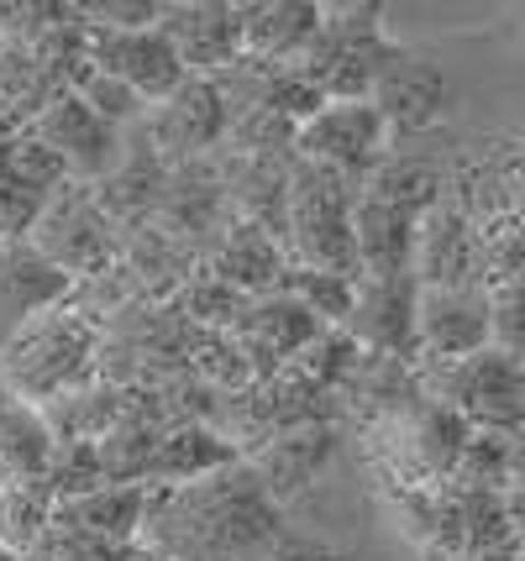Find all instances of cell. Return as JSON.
I'll use <instances>...</instances> for the list:
<instances>
[{
	"label": "cell",
	"mask_w": 525,
	"mask_h": 561,
	"mask_svg": "<svg viewBox=\"0 0 525 561\" xmlns=\"http://www.w3.org/2000/svg\"><path fill=\"white\" fill-rule=\"evenodd\" d=\"M284 540V510L248 457L184 489H152L142 546L158 561H269Z\"/></svg>",
	"instance_id": "6da1fadb"
},
{
	"label": "cell",
	"mask_w": 525,
	"mask_h": 561,
	"mask_svg": "<svg viewBox=\"0 0 525 561\" xmlns=\"http://www.w3.org/2000/svg\"><path fill=\"white\" fill-rule=\"evenodd\" d=\"M95 352H101L95 316H84L75 305H53L26 320L11 342H0V389L48 410L90 383Z\"/></svg>",
	"instance_id": "7a4b0ae2"
},
{
	"label": "cell",
	"mask_w": 525,
	"mask_h": 561,
	"mask_svg": "<svg viewBox=\"0 0 525 561\" xmlns=\"http://www.w3.org/2000/svg\"><path fill=\"white\" fill-rule=\"evenodd\" d=\"M389 152H395V131H389V122H384V111L374 100H331L321 116L305 122L300 137H295V158L352 173L363 184Z\"/></svg>",
	"instance_id": "3957f363"
},
{
	"label": "cell",
	"mask_w": 525,
	"mask_h": 561,
	"mask_svg": "<svg viewBox=\"0 0 525 561\" xmlns=\"http://www.w3.org/2000/svg\"><path fill=\"white\" fill-rule=\"evenodd\" d=\"M84 58L95 69L126 79L148 105L174 100L195 73L184 69V58L174 53V43L163 37V26H142V32H122V26L84 22Z\"/></svg>",
	"instance_id": "277c9868"
},
{
	"label": "cell",
	"mask_w": 525,
	"mask_h": 561,
	"mask_svg": "<svg viewBox=\"0 0 525 561\" xmlns=\"http://www.w3.org/2000/svg\"><path fill=\"white\" fill-rule=\"evenodd\" d=\"M32 131L64 158L69 179H79V184H101L122 163V126H111L69 84H58V95L43 111H32Z\"/></svg>",
	"instance_id": "5b68a950"
},
{
	"label": "cell",
	"mask_w": 525,
	"mask_h": 561,
	"mask_svg": "<svg viewBox=\"0 0 525 561\" xmlns=\"http://www.w3.org/2000/svg\"><path fill=\"white\" fill-rule=\"evenodd\" d=\"M32 247L48 257L58 273L69 278H101L111 273V257H116V242H111V220H105V205L90 190H75V195H53L37 231H32Z\"/></svg>",
	"instance_id": "8992f818"
},
{
	"label": "cell",
	"mask_w": 525,
	"mask_h": 561,
	"mask_svg": "<svg viewBox=\"0 0 525 561\" xmlns=\"http://www.w3.org/2000/svg\"><path fill=\"white\" fill-rule=\"evenodd\" d=\"M347 336L374 357H400L421 363V278H357V305H352Z\"/></svg>",
	"instance_id": "52a82bcc"
},
{
	"label": "cell",
	"mask_w": 525,
	"mask_h": 561,
	"mask_svg": "<svg viewBox=\"0 0 525 561\" xmlns=\"http://www.w3.org/2000/svg\"><path fill=\"white\" fill-rule=\"evenodd\" d=\"M494 346V299L489 284L421 289V363L452 367Z\"/></svg>",
	"instance_id": "ba28073f"
},
{
	"label": "cell",
	"mask_w": 525,
	"mask_h": 561,
	"mask_svg": "<svg viewBox=\"0 0 525 561\" xmlns=\"http://www.w3.org/2000/svg\"><path fill=\"white\" fill-rule=\"evenodd\" d=\"M158 26H163V37L174 43V53L195 79H221L248 58V48H242V5H231V0L163 5Z\"/></svg>",
	"instance_id": "9c48e42d"
},
{
	"label": "cell",
	"mask_w": 525,
	"mask_h": 561,
	"mask_svg": "<svg viewBox=\"0 0 525 561\" xmlns=\"http://www.w3.org/2000/svg\"><path fill=\"white\" fill-rule=\"evenodd\" d=\"M368 100L384 111V122H389L395 142H400V137H421V131H431V126L447 122L452 79H447V69H442L436 58L404 48L389 69L378 73V84H374V95Z\"/></svg>",
	"instance_id": "30bf717a"
},
{
	"label": "cell",
	"mask_w": 525,
	"mask_h": 561,
	"mask_svg": "<svg viewBox=\"0 0 525 561\" xmlns=\"http://www.w3.org/2000/svg\"><path fill=\"white\" fill-rule=\"evenodd\" d=\"M231 95L221 79H190L174 100H163L148 116L152 147L163 158H195L205 147H221L231 137Z\"/></svg>",
	"instance_id": "8fae6325"
},
{
	"label": "cell",
	"mask_w": 525,
	"mask_h": 561,
	"mask_svg": "<svg viewBox=\"0 0 525 561\" xmlns=\"http://www.w3.org/2000/svg\"><path fill=\"white\" fill-rule=\"evenodd\" d=\"M415 278L421 289H463L483 284V237L478 220L463 205H436L421 216V242H415Z\"/></svg>",
	"instance_id": "7c38bea8"
},
{
	"label": "cell",
	"mask_w": 525,
	"mask_h": 561,
	"mask_svg": "<svg viewBox=\"0 0 525 561\" xmlns=\"http://www.w3.org/2000/svg\"><path fill=\"white\" fill-rule=\"evenodd\" d=\"M321 11L310 0H258L242 5V48L258 69H300L321 37Z\"/></svg>",
	"instance_id": "4fadbf2b"
},
{
	"label": "cell",
	"mask_w": 525,
	"mask_h": 561,
	"mask_svg": "<svg viewBox=\"0 0 525 561\" xmlns=\"http://www.w3.org/2000/svg\"><path fill=\"white\" fill-rule=\"evenodd\" d=\"M331 451H336V425L310 420V425H295V431L274 436L269 446H258L248 457V467L258 472V483L269 489V499H274L278 510H289V504L326 472Z\"/></svg>",
	"instance_id": "5bb4252c"
},
{
	"label": "cell",
	"mask_w": 525,
	"mask_h": 561,
	"mask_svg": "<svg viewBox=\"0 0 525 561\" xmlns=\"http://www.w3.org/2000/svg\"><path fill=\"white\" fill-rule=\"evenodd\" d=\"M352 231H357V278H400V273H415V242H421V216L415 210L389 205V199L363 190Z\"/></svg>",
	"instance_id": "9a60e30c"
},
{
	"label": "cell",
	"mask_w": 525,
	"mask_h": 561,
	"mask_svg": "<svg viewBox=\"0 0 525 561\" xmlns=\"http://www.w3.org/2000/svg\"><path fill=\"white\" fill-rule=\"evenodd\" d=\"M242 462L237 440L226 436L221 425H205V420H179L163 431L158 451L148 467V489H184V483H201L216 478L226 467Z\"/></svg>",
	"instance_id": "2e32d148"
},
{
	"label": "cell",
	"mask_w": 525,
	"mask_h": 561,
	"mask_svg": "<svg viewBox=\"0 0 525 561\" xmlns=\"http://www.w3.org/2000/svg\"><path fill=\"white\" fill-rule=\"evenodd\" d=\"M152 510V489L148 483H111L101 493H84L58 504V525H69L84 540H105V546H137L142 525Z\"/></svg>",
	"instance_id": "e0dca14e"
},
{
	"label": "cell",
	"mask_w": 525,
	"mask_h": 561,
	"mask_svg": "<svg viewBox=\"0 0 525 561\" xmlns=\"http://www.w3.org/2000/svg\"><path fill=\"white\" fill-rule=\"evenodd\" d=\"M216 273H221L237 294H248V299H269V294L289 289V278H284V273H295V263H284V252H278V242H274V231H269V226H258V220H237V226H226Z\"/></svg>",
	"instance_id": "ac0fdd59"
},
{
	"label": "cell",
	"mask_w": 525,
	"mask_h": 561,
	"mask_svg": "<svg viewBox=\"0 0 525 561\" xmlns=\"http://www.w3.org/2000/svg\"><path fill=\"white\" fill-rule=\"evenodd\" d=\"M58 457V431L37 404L0 389V483L5 478H48Z\"/></svg>",
	"instance_id": "d6986e66"
},
{
	"label": "cell",
	"mask_w": 525,
	"mask_h": 561,
	"mask_svg": "<svg viewBox=\"0 0 525 561\" xmlns=\"http://www.w3.org/2000/svg\"><path fill=\"white\" fill-rule=\"evenodd\" d=\"M58 525V493L48 478H5L0 483V546L32 557Z\"/></svg>",
	"instance_id": "ffe728a7"
},
{
	"label": "cell",
	"mask_w": 525,
	"mask_h": 561,
	"mask_svg": "<svg viewBox=\"0 0 525 561\" xmlns=\"http://www.w3.org/2000/svg\"><path fill=\"white\" fill-rule=\"evenodd\" d=\"M69 90H79V95L90 100V105H95V111H101L105 122L111 126H137V122H148V100L137 95V90H132V84H126V79H116V73H105V69H95V64H90V58H79L75 64V79H69Z\"/></svg>",
	"instance_id": "44dd1931"
},
{
	"label": "cell",
	"mask_w": 525,
	"mask_h": 561,
	"mask_svg": "<svg viewBox=\"0 0 525 561\" xmlns=\"http://www.w3.org/2000/svg\"><path fill=\"white\" fill-rule=\"evenodd\" d=\"M289 294L305 299L331 331H347L352 305H357V278H347V273H326V268H295L289 273Z\"/></svg>",
	"instance_id": "7402d4cb"
},
{
	"label": "cell",
	"mask_w": 525,
	"mask_h": 561,
	"mask_svg": "<svg viewBox=\"0 0 525 561\" xmlns=\"http://www.w3.org/2000/svg\"><path fill=\"white\" fill-rule=\"evenodd\" d=\"M489 299H494V346L510 357H525V278L489 284Z\"/></svg>",
	"instance_id": "603a6c76"
},
{
	"label": "cell",
	"mask_w": 525,
	"mask_h": 561,
	"mask_svg": "<svg viewBox=\"0 0 525 561\" xmlns=\"http://www.w3.org/2000/svg\"><path fill=\"white\" fill-rule=\"evenodd\" d=\"M504 504H510V525H515V536H521V546H525V478L504 489Z\"/></svg>",
	"instance_id": "cb8c5ba5"
},
{
	"label": "cell",
	"mask_w": 525,
	"mask_h": 561,
	"mask_svg": "<svg viewBox=\"0 0 525 561\" xmlns=\"http://www.w3.org/2000/svg\"><path fill=\"white\" fill-rule=\"evenodd\" d=\"M0 561H26V557H16V551H11V546H0Z\"/></svg>",
	"instance_id": "d4e9b609"
},
{
	"label": "cell",
	"mask_w": 525,
	"mask_h": 561,
	"mask_svg": "<svg viewBox=\"0 0 525 561\" xmlns=\"http://www.w3.org/2000/svg\"><path fill=\"white\" fill-rule=\"evenodd\" d=\"M521 561H525V546H521Z\"/></svg>",
	"instance_id": "484cf974"
}]
</instances>
